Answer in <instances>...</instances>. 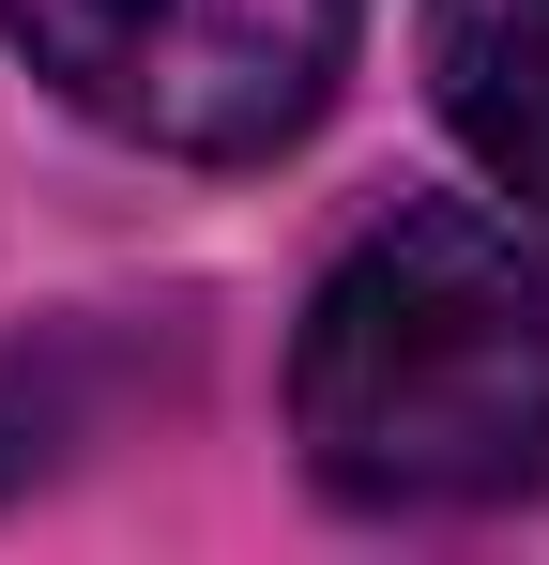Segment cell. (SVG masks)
I'll return each instance as SVG.
<instances>
[{
	"label": "cell",
	"mask_w": 549,
	"mask_h": 565,
	"mask_svg": "<svg viewBox=\"0 0 549 565\" xmlns=\"http://www.w3.org/2000/svg\"><path fill=\"white\" fill-rule=\"evenodd\" d=\"M290 444L366 520H473L549 489V276L504 214L397 199L290 321Z\"/></svg>",
	"instance_id": "cell-1"
},
{
	"label": "cell",
	"mask_w": 549,
	"mask_h": 565,
	"mask_svg": "<svg viewBox=\"0 0 549 565\" xmlns=\"http://www.w3.org/2000/svg\"><path fill=\"white\" fill-rule=\"evenodd\" d=\"M366 0H0V46L92 138L169 169H260L352 77Z\"/></svg>",
	"instance_id": "cell-2"
},
{
	"label": "cell",
	"mask_w": 549,
	"mask_h": 565,
	"mask_svg": "<svg viewBox=\"0 0 549 565\" xmlns=\"http://www.w3.org/2000/svg\"><path fill=\"white\" fill-rule=\"evenodd\" d=\"M428 107L549 230V0H428Z\"/></svg>",
	"instance_id": "cell-3"
}]
</instances>
